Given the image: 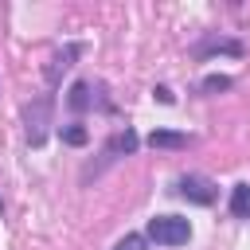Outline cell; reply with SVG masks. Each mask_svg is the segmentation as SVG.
<instances>
[{
  "label": "cell",
  "mask_w": 250,
  "mask_h": 250,
  "mask_svg": "<svg viewBox=\"0 0 250 250\" xmlns=\"http://www.w3.org/2000/svg\"><path fill=\"white\" fill-rule=\"evenodd\" d=\"M145 242H148L145 234H125V238H121L113 250H145Z\"/></svg>",
  "instance_id": "obj_8"
},
{
  "label": "cell",
  "mask_w": 250,
  "mask_h": 250,
  "mask_svg": "<svg viewBox=\"0 0 250 250\" xmlns=\"http://www.w3.org/2000/svg\"><path fill=\"white\" fill-rule=\"evenodd\" d=\"M59 137H62L66 145H86V129H82V125H66V129H59Z\"/></svg>",
  "instance_id": "obj_7"
},
{
  "label": "cell",
  "mask_w": 250,
  "mask_h": 250,
  "mask_svg": "<svg viewBox=\"0 0 250 250\" xmlns=\"http://www.w3.org/2000/svg\"><path fill=\"white\" fill-rule=\"evenodd\" d=\"M133 148H137V133H129V129H125V133H117V137L109 141L105 156H117V152H133Z\"/></svg>",
  "instance_id": "obj_5"
},
{
  "label": "cell",
  "mask_w": 250,
  "mask_h": 250,
  "mask_svg": "<svg viewBox=\"0 0 250 250\" xmlns=\"http://www.w3.org/2000/svg\"><path fill=\"white\" fill-rule=\"evenodd\" d=\"M148 145H152V148H184V145H188V133H168V129H156V133L148 137Z\"/></svg>",
  "instance_id": "obj_3"
},
{
  "label": "cell",
  "mask_w": 250,
  "mask_h": 250,
  "mask_svg": "<svg viewBox=\"0 0 250 250\" xmlns=\"http://www.w3.org/2000/svg\"><path fill=\"white\" fill-rule=\"evenodd\" d=\"M145 238H152L156 246H184V242L191 238V227H188V219H180V215H156V219H148Z\"/></svg>",
  "instance_id": "obj_1"
},
{
  "label": "cell",
  "mask_w": 250,
  "mask_h": 250,
  "mask_svg": "<svg viewBox=\"0 0 250 250\" xmlns=\"http://www.w3.org/2000/svg\"><path fill=\"white\" fill-rule=\"evenodd\" d=\"M180 195L191 199V203H199V207H207V203H215L219 188H215L207 176H180Z\"/></svg>",
  "instance_id": "obj_2"
},
{
  "label": "cell",
  "mask_w": 250,
  "mask_h": 250,
  "mask_svg": "<svg viewBox=\"0 0 250 250\" xmlns=\"http://www.w3.org/2000/svg\"><path fill=\"white\" fill-rule=\"evenodd\" d=\"M230 86V78H223V74H211V78H203V90L207 94H215V90H227Z\"/></svg>",
  "instance_id": "obj_9"
},
{
  "label": "cell",
  "mask_w": 250,
  "mask_h": 250,
  "mask_svg": "<svg viewBox=\"0 0 250 250\" xmlns=\"http://www.w3.org/2000/svg\"><path fill=\"white\" fill-rule=\"evenodd\" d=\"M0 211H4V199H0Z\"/></svg>",
  "instance_id": "obj_10"
},
{
  "label": "cell",
  "mask_w": 250,
  "mask_h": 250,
  "mask_svg": "<svg viewBox=\"0 0 250 250\" xmlns=\"http://www.w3.org/2000/svg\"><path fill=\"white\" fill-rule=\"evenodd\" d=\"M66 102H70V109H86L90 105V82H74Z\"/></svg>",
  "instance_id": "obj_6"
},
{
  "label": "cell",
  "mask_w": 250,
  "mask_h": 250,
  "mask_svg": "<svg viewBox=\"0 0 250 250\" xmlns=\"http://www.w3.org/2000/svg\"><path fill=\"white\" fill-rule=\"evenodd\" d=\"M230 215L250 219V184H238V188L230 191Z\"/></svg>",
  "instance_id": "obj_4"
}]
</instances>
